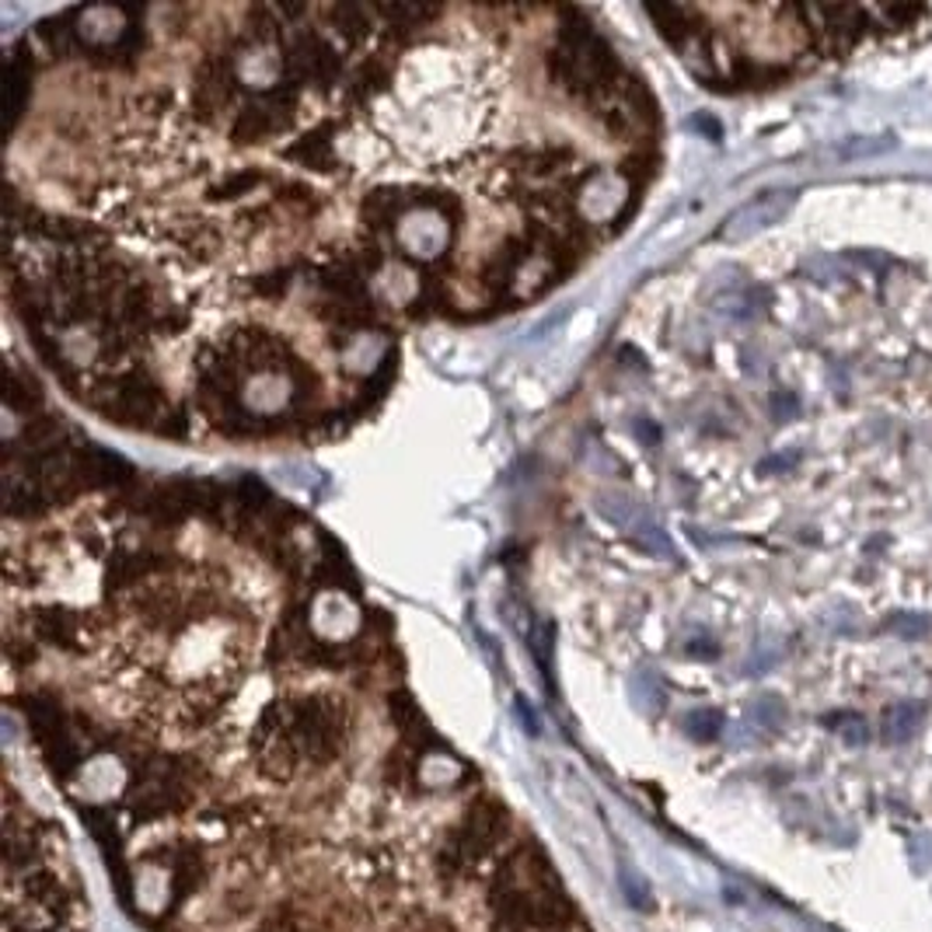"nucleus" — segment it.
<instances>
[{"label": "nucleus", "mask_w": 932, "mask_h": 932, "mask_svg": "<svg viewBox=\"0 0 932 932\" xmlns=\"http://www.w3.org/2000/svg\"><path fill=\"white\" fill-rule=\"evenodd\" d=\"M489 908L507 932H552L569 916L566 894L552 876L548 859L534 846H521L507 856L489 887Z\"/></svg>", "instance_id": "f257e3e1"}, {"label": "nucleus", "mask_w": 932, "mask_h": 932, "mask_svg": "<svg viewBox=\"0 0 932 932\" xmlns=\"http://www.w3.org/2000/svg\"><path fill=\"white\" fill-rule=\"evenodd\" d=\"M280 720L291 733L300 762L329 765L339 758L350 738V712L335 695H297L276 703Z\"/></svg>", "instance_id": "f03ea898"}, {"label": "nucleus", "mask_w": 932, "mask_h": 932, "mask_svg": "<svg viewBox=\"0 0 932 932\" xmlns=\"http://www.w3.org/2000/svg\"><path fill=\"white\" fill-rule=\"evenodd\" d=\"M504 831H507V806L493 797H482L479 803L469 806V814L461 817L451 838L444 841L440 866L451 873H464V870L479 866L482 859L496 849V841L504 838Z\"/></svg>", "instance_id": "7ed1b4c3"}, {"label": "nucleus", "mask_w": 932, "mask_h": 932, "mask_svg": "<svg viewBox=\"0 0 932 932\" xmlns=\"http://www.w3.org/2000/svg\"><path fill=\"white\" fill-rule=\"evenodd\" d=\"M297 105H300L297 84L280 81L273 87H266L262 95H256L238 113L235 127H231V140L241 143V148H256V143H266L269 137L291 130L294 116H297Z\"/></svg>", "instance_id": "20e7f679"}, {"label": "nucleus", "mask_w": 932, "mask_h": 932, "mask_svg": "<svg viewBox=\"0 0 932 932\" xmlns=\"http://www.w3.org/2000/svg\"><path fill=\"white\" fill-rule=\"evenodd\" d=\"M238 92V78L231 70L227 57H207L196 70V98H192V113L213 122L221 109H227L231 98Z\"/></svg>", "instance_id": "39448f33"}, {"label": "nucleus", "mask_w": 932, "mask_h": 932, "mask_svg": "<svg viewBox=\"0 0 932 932\" xmlns=\"http://www.w3.org/2000/svg\"><path fill=\"white\" fill-rule=\"evenodd\" d=\"M793 203H797V192H782V189L779 192H762L758 200H751L747 207H741L738 213H733V217L723 224L720 238L738 241V238L755 235V231L772 227V224H779L786 213L793 210Z\"/></svg>", "instance_id": "423d86ee"}, {"label": "nucleus", "mask_w": 932, "mask_h": 932, "mask_svg": "<svg viewBox=\"0 0 932 932\" xmlns=\"http://www.w3.org/2000/svg\"><path fill=\"white\" fill-rule=\"evenodd\" d=\"M25 625L35 639L49 642V647H57V650H78L84 639V615L70 612V607H60V604L32 607Z\"/></svg>", "instance_id": "0eeeda50"}, {"label": "nucleus", "mask_w": 932, "mask_h": 932, "mask_svg": "<svg viewBox=\"0 0 932 932\" xmlns=\"http://www.w3.org/2000/svg\"><path fill=\"white\" fill-rule=\"evenodd\" d=\"M399 49H402V43L385 39V46L374 49L370 57L361 63V70H356L353 81H350V102L353 105H370L374 98L388 92L391 74H396V67H399Z\"/></svg>", "instance_id": "6e6552de"}, {"label": "nucleus", "mask_w": 932, "mask_h": 932, "mask_svg": "<svg viewBox=\"0 0 932 932\" xmlns=\"http://www.w3.org/2000/svg\"><path fill=\"white\" fill-rule=\"evenodd\" d=\"M28 81H32V49L17 43L8 60H4V113H8V133L14 130L17 116L25 109L28 98Z\"/></svg>", "instance_id": "1a4fd4ad"}, {"label": "nucleus", "mask_w": 932, "mask_h": 932, "mask_svg": "<svg viewBox=\"0 0 932 932\" xmlns=\"http://www.w3.org/2000/svg\"><path fill=\"white\" fill-rule=\"evenodd\" d=\"M283 157L297 161V165H304V168L332 175L339 168L335 148H332V122H321V127H315L311 133H304L297 143H291V148L283 151Z\"/></svg>", "instance_id": "9d476101"}, {"label": "nucleus", "mask_w": 932, "mask_h": 932, "mask_svg": "<svg viewBox=\"0 0 932 932\" xmlns=\"http://www.w3.org/2000/svg\"><path fill=\"white\" fill-rule=\"evenodd\" d=\"M412 207L409 203V189H374L370 196H364L361 203V217L367 224V235H381V231H396V221L402 217V210Z\"/></svg>", "instance_id": "9b49d317"}, {"label": "nucleus", "mask_w": 932, "mask_h": 932, "mask_svg": "<svg viewBox=\"0 0 932 932\" xmlns=\"http://www.w3.org/2000/svg\"><path fill=\"white\" fill-rule=\"evenodd\" d=\"M534 252V248L528 245V238L521 235V238H507L504 245L496 248L493 252V259L486 262V273H482V280H486V286L493 294H504L507 286H510V280L517 276V269L524 266V259Z\"/></svg>", "instance_id": "f8f14e48"}, {"label": "nucleus", "mask_w": 932, "mask_h": 932, "mask_svg": "<svg viewBox=\"0 0 932 932\" xmlns=\"http://www.w3.org/2000/svg\"><path fill=\"white\" fill-rule=\"evenodd\" d=\"M573 154L569 148H538V151H514L507 154V165H514V172L531 175V178H548V175H559L573 165Z\"/></svg>", "instance_id": "ddd939ff"}, {"label": "nucleus", "mask_w": 932, "mask_h": 932, "mask_svg": "<svg viewBox=\"0 0 932 932\" xmlns=\"http://www.w3.org/2000/svg\"><path fill=\"white\" fill-rule=\"evenodd\" d=\"M922 723H925V706L916 703V698H905V703H894L884 712L881 733H884L887 744H905L922 730Z\"/></svg>", "instance_id": "4468645a"}, {"label": "nucleus", "mask_w": 932, "mask_h": 932, "mask_svg": "<svg viewBox=\"0 0 932 932\" xmlns=\"http://www.w3.org/2000/svg\"><path fill=\"white\" fill-rule=\"evenodd\" d=\"M326 17L335 25V32L343 35L346 43H364L370 28H374V11L364 8V4H332L326 11Z\"/></svg>", "instance_id": "2eb2a0df"}, {"label": "nucleus", "mask_w": 932, "mask_h": 932, "mask_svg": "<svg viewBox=\"0 0 932 932\" xmlns=\"http://www.w3.org/2000/svg\"><path fill=\"white\" fill-rule=\"evenodd\" d=\"M78 14H81V8H70V11H63V14H57V17H46V22L39 25V35L49 43V49H52V52H60V57H67V52H78V49H81L78 28H74Z\"/></svg>", "instance_id": "dca6fc26"}, {"label": "nucleus", "mask_w": 932, "mask_h": 932, "mask_svg": "<svg viewBox=\"0 0 932 932\" xmlns=\"http://www.w3.org/2000/svg\"><path fill=\"white\" fill-rule=\"evenodd\" d=\"M4 402L14 409V412H35L43 405V391L39 385H35L32 378H25L22 370H17L14 364H8V378H4Z\"/></svg>", "instance_id": "f3484780"}, {"label": "nucleus", "mask_w": 932, "mask_h": 932, "mask_svg": "<svg viewBox=\"0 0 932 932\" xmlns=\"http://www.w3.org/2000/svg\"><path fill=\"white\" fill-rule=\"evenodd\" d=\"M262 182H266V175H262L259 168H245V172L227 175L221 186H213V189H210V200H217V203L241 200V196H252Z\"/></svg>", "instance_id": "a211bd4d"}, {"label": "nucleus", "mask_w": 932, "mask_h": 932, "mask_svg": "<svg viewBox=\"0 0 932 932\" xmlns=\"http://www.w3.org/2000/svg\"><path fill=\"white\" fill-rule=\"evenodd\" d=\"M618 172H622V178L625 182L633 186V192H642L647 189V182L653 178V172H657V151L653 148H642V151H636V154H629L618 165Z\"/></svg>", "instance_id": "6ab92c4d"}, {"label": "nucleus", "mask_w": 932, "mask_h": 932, "mask_svg": "<svg viewBox=\"0 0 932 932\" xmlns=\"http://www.w3.org/2000/svg\"><path fill=\"white\" fill-rule=\"evenodd\" d=\"M276 200L283 203V207H291V210H297V213H318V200H315V192L308 189V186H300V182H283L280 186V192H276Z\"/></svg>", "instance_id": "aec40b11"}, {"label": "nucleus", "mask_w": 932, "mask_h": 932, "mask_svg": "<svg viewBox=\"0 0 932 932\" xmlns=\"http://www.w3.org/2000/svg\"><path fill=\"white\" fill-rule=\"evenodd\" d=\"M720 727H723V716L716 709H698L688 716V733L698 741H712L716 733H720Z\"/></svg>", "instance_id": "412c9836"}, {"label": "nucleus", "mask_w": 932, "mask_h": 932, "mask_svg": "<svg viewBox=\"0 0 932 932\" xmlns=\"http://www.w3.org/2000/svg\"><path fill=\"white\" fill-rule=\"evenodd\" d=\"M831 723H838L835 730L841 733V741L846 744H852V747H859V744H866L870 741V727H866V720L863 716H838V720H831Z\"/></svg>", "instance_id": "4be33fe9"}, {"label": "nucleus", "mask_w": 932, "mask_h": 932, "mask_svg": "<svg viewBox=\"0 0 932 932\" xmlns=\"http://www.w3.org/2000/svg\"><path fill=\"white\" fill-rule=\"evenodd\" d=\"M890 629L898 633V636H905V639H922V636H929L932 622H929L925 615H894V618H890Z\"/></svg>", "instance_id": "5701e85b"}, {"label": "nucleus", "mask_w": 932, "mask_h": 932, "mask_svg": "<svg viewBox=\"0 0 932 932\" xmlns=\"http://www.w3.org/2000/svg\"><path fill=\"white\" fill-rule=\"evenodd\" d=\"M286 269L283 273H269V276H259V280H252V294L256 297H283L286 294Z\"/></svg>", "instance_id": "b1692460"}]
</instances>
